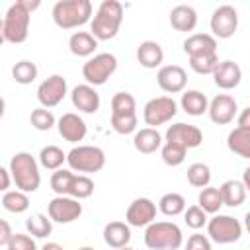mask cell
Returning <instances> with one entry per match:
<instances>
[{
    "label": "cell",
    "mask_w": 250,
    "mask_h": 250,
    "mask_svg": "<svg viewBox=\"0 0 250 250\" xmlns=\"http://www.w3.org/2000/svg\"><path fill=\"white\" fill-rule=\"evenodd\" d=\"M238 127L240 129H250V107H244L238 115Z\"/></svg>",
    "instance_id": "cell-48"
},
{
    "label": "cell",
    "mask_w": 250,
    "mask_h": 250,
    "mask_svg": "<svg viewBox=\"0 0 250 250\" xmlns=\"http://www.w3.org/2000/svg\"><path fill=\"white\" fill-rule=\"evenodd\" d=\"M25 230L33 238H47L53 232V221L45 213H33L25 221Z\"/></svg>",
    "instance_id": "cell-30"
},
{
    "label": "cell",
    "mask_w": 250,
    "mask_h": 250,
    "mask_svg": "<svg viewBox=\"0 0 250 250\" xmlns=\"http://www.w3.org/2000/svg\"><path fill=\"white\" fill-rule=\"evenodd\" d=\"M6 248L8 250H39L37 244H35V238L29 236V234H23V232L12 234V238L6 244Z\"/></svg>",
    "instance_id": "cell-44"
},
{
    "label": "cell",
    "mask_w": 250,
    "mask_h": 250,
    "mask_svg": "<svg viewBox=\"0 0 250 250\" xmlns=\"http://www.w3.org/2000/svg\"><path fill=\"white\" fill-rule=\"evenodd\" d=\"M145 246L150 250H178L184 244L182 229L172 221H154L145 227Z\"/></svg>",
    "instance_id": "cell-4"
},
{
    "label": "cell",
    "mask_w": 250,
    "mask_h": 250,
    "mask_svg": "<svg viewBox=\"0 0 250 250\" xmlns=\"http://www.w3.org/2000/svg\"><path fill=\"white\" fill-rule=\"evenodd\" d=\"M12 234H14V230H12L10 223L0 219V246H6L10 242V238H12Z\"/></svg>",
    "instance_id": "cell-46"
},
{
    "label": "cell",
    "mask_w": 250,
    "mask_h": 250,
    "mask_svg": "<svg viewBox=\"0 0 250 250\" xmlns=\"http://www.w3.org/2000/svg\"><path fill=\"white\" fill-rule=\"evenodd\" d=\"M23 2V6H25V10L31 14L33 10H37L39 8V0H21Z\"/></svg>",
    "instance_id": "cell-49"
},
{
    "label": "cell",
    "mask_w": 250,
    "mask_h": 250,
    "mask_svg": "<svg viewBox=\"0 0 250 250\" xmlns=\"http://www.w3.org/2000/svg\"><path fill=\"white\" fill-rule=\"evenodd\" d=\"M164 141L176 143V145L184 146L186 150H189V148H197L203 143V133L195 125H189V123H174V125H170L166 129Z\"/></svg>",
    "instance_id": "cell-13"
},
{
    "label": "cell",
    "mask_w": 250,
    "mask_h": 250,
    "mask_svg": "<svg viewBox=\"0 0 250 250\" xmlns=\"http://www.w3.org/2000/svg\"><path fill=\"white\" fill-rule=\"evenodd\" d=\"M47 215L53 223L68 225V223H74L76 219H80L82 203L68 195H55L47 205Z\"/></svg>",
    "instance_id": "cell-11"
},
{
    "label": "cell",
    "mask_w": 250,
    "mask_h": 250,
    "mask_svg": "<svg viewBox=\"0 0 250 250\" xmlns=\"http://www.w3.org/2000/svg\"><path fill=\"white\" fill-rule=\"evenodd\" d=\"M72 170H66V168H59L53 172L51 176V189L57 193V195H66V189H68V182L72 178Z\"/></svg>",
    "instance_id": "cell-43"
},
{
    "label": "cell",
    "mask_w": 250,
    "mask_h": 250,
    "mask_svg": "<svg viewBox=\"0 0 250 250\" xmlns=\"http://www.w3.org/2000/svg\"><path fill=\"white\" fill-rule=\"evenodd\" d=\"M184 223L189 229L199 230V229H203L207 225V213L197 205H189V207L184 209Z\"/></svg>",
    "instance_id": "cell-42"
},
{
    "label": "cell",
    "mask_w": 250,
    "mask_h": 250,
    "mask_svg": "<svg viewBox=\"0 0 250 250\" xmlns=\"http://www.w3.org/2000/svg\"><path fill=\"white\" fill-rule=\"evenodd\" d=\"M57 129H59V135H61L64 141H68V143H78V141H82V139L86 137V133H88L86 121H84L78 113H72V111L62 113V115L59 117Z\"/></svg>",
    "instance_id": "cell-18"
},
{
    "label": "cell",
    "mask_w": 250,
    "mask_h": 250,
    "mask_svg": "<svg viewBox=\"0 0 250 250\" xmlns=\"http://www.w3.org/2000/svg\"><path fill=\"white\" fill-rule=\"evenodd\" d=\"M186 250H213V248H211V240H209L205 234L195 232V234H191V236L188 238Z\"/></svg>",
    "instance_id": "cell-45"
},
{
    "label": "cell",
    "mask_w": 250,
    "mask_h": 250,
    "mask_svg": "<svg viewBox=\"0 0 250 250\" xmlns=\"http://www.w3.org/2000/svg\"><path fill=\"white\" fill-rule=\"evenodd\" d=\"M242 236V225L238 219L230 215H213L207 219V238L217 244H232L240 240Z\"/></svg>",
    "instance_id": "cell-8"
},
{
    "label": "cell",
    "mask_w": 250,
    "mask_h": 250,
    "mask_svg": "<svg viewBox=\"0 0 250 250\" xmlns=\"http://www.w3.org/2000/svg\"><path fill=\"white\" fill-rule=\"evenodd\" d=\"M78 250H96V248H92V246H82V248H78Z\"/></svg>",
    "instance_id": "cell-53"
},
{
    "label": "cell",
    "mask_w": 250,
    "mask_h": 250,
    "mask_svg": "<svg viewBox=\"0 0 250 250\" xmlns=\"http://www.w3.org/2000/svg\"><path fill=\"white\" fill-rule=\"evenodd\" d=\"M29 123H31V127L37 129V131H49V129H53V127L57 125V119H55V115H53L51 109L35 107V109L31 111V115H29Z\"/></svg>",
    "instance_id": "cell-40"
},
{
    "label": "cell",
    "mask_w": 250,
    "mask_h": 250,
    "mask_svg": "<svg viewBox=\"0 0 250 250\" xmlns=\"http://www.w3.org/2000/svg\"><path fill=\"white\" fill-rule=\"evenodd\" d=\"M4 113H6V102H4V98L0 96V119L4 117Z\"/></svg>",
    "instance_id": "cell-51"
},
{
    "label": "cell",
    "mask_w": 250,
    "mask_h": 250,
    "mask_svg": "<svg viewBox=\"0 0 250 250\" xmlns=\"http://www.w3.org/2000/svg\"><path fill=\"white\" fill-rule=\"evenodd\" d=\"M207 113H209V119L213 123H217V125H229L236 117V113H238V104L229 94H217L209 102Z\"/></svg>",
    "instance_id": "cell-15"
},
{
    "label": "cell",
    "mask_w": 250,
    "mask_h": 250,
    "mask_svg": "<svg viewBox=\"0 0 250 250\" xmlns=\"http://www.w3.org/2000/svg\"><path fill=\"white\" fill-rule=\"evenodd\" d=\"M37 74H39V68L31 61H20L12 66V78L21 86H27V84L35 82Z\"/></svg>",
    "instance_id": "cell-37"
},
{
    "label": "cell",
    "mask_w": 250,
    "mask_h": 250,
    "mask_svg": "<svg viewBox=\"0 0 250 250\" xmlns=\"http://www.w3.org/2000/svg\"><path fill=\"white\" fill-rule=\"evenodd\" d=\"M137 123H139L137 113L135 115H121V117L111 115L109 117V125H111V129L117 135H131V133H135L137 131Z\"/></svg>",
    "instance_id": "cell-41"
},
{
    "label": "cell",
    "mask_w": 250,
    "mask_h": 250,
    "mask_svg": "<svg viewBox=\"0 0 250 250\" xmlns=\"http://www.w3.org/2000/svg\"><path fill=\"white\" fill-rule=\"evenodd\" d=\"M137 61L145 68H158V66H162L164 51H162L160 43L150 41V39L141 41L139 47H137Z\"/></svg>",
    "instance_id": "cell-23"
},
{
    "label": "cell",
    "mask_w": 250,
    "mask_h": 250,
    "mask_svg": "<svg viewBox=\"0 0 250 250\" xmlns=\"http://www.w3.org/2000/svg\"><path fill=\"white\" fill-rule=\"evenodd\" d=\"M170 25L182 33L193 31L197 25V12L188 4H178L170 10Z\"/></svg>",
    "instance_id": "cell-21"
},
{
    "label": "cell",
    "mask_w": 250,
    "mask_h": 250,
    "mask_svg": "<svg viewBox=\"0 0 250 250\" xmlns=\"http://www.w3.org/2000/svg\"><path fill=\"white\" fill-rule=\"evenodd\" d=\"M39 250H64L61 244H57V242H47V244H43Z\"/></svg>",
    "instance_id": "cell-50"
},
{
    "label": "cell",
    "mask_w": 250,
    "mask_h": 250,
    "mask_svg": "<svg viewBox=\"0 0 250 250\" xmlns=\"http://www.w3.org/2000/svg\"><path fill=\"white\" fill-rule=\"evenodd\" d=\"M184 209H186V199L182 193L170 191L158 199V211L166 217H178L184 213Z\"/></svg>",
    "instance_id": "cell-34"
},
{
    "label": "cell",
    "mask_w": 250,
    "mask_h": 250,
    "mask_svg": "<svg viewBox=\"0 0 250 250\" xmlns=\"http://www.w3.org/2000/svg\"><path fill=\"white\" fill-rule=\"evenodd\" d=\"M123 23V4L117 0H104L90 21V33L96 41H109L119 33Z\"/></svg>",
    "instance_id": "cell-1"
},
{
    "label": "cell",
    "mask_w": 250,
    "mask_h": 250,
    "mask_svg": "<svg viewBox=\"0 0 250 250\" xmlns=\"http://www.w3.org/2000/svg\"><path fill=\"white\" fill-rule=\"evenodd\" d=\"M8 172L12 176V182L16 184V189L23 193H33L41 186L39 162L35 160V156H31V152H16L10 160Z\"/></svg>",
    "instance_id": "cell-2"
},
{
    "label": "cell",
    "mask_w": 250,
    "mask_h": 250,
    "mask_svg": "<svg viewBox=\"0 0 250 250\" xmlns=\"http://www.w3.org/2000/svg\"><path fill=\"white\" fill-rule=\"evenodd\" d=\"M156 219V203L148 197H137L129 203L125 213V223L129 227H148Z\"/></svg>",
    "instance_id": "cell-14"
},
{
    "label": "cell",
    "mask_w": 250,
    "mask_h": 250,
    "mask_svg": "<svg viewBox=\"0 0 250 250\" xmlns=\"http://www.w3.org/2000/svg\"><path fill=\"white\" fill-rule=\"evenodd\" d=\"M184 53L188 57H195L203 53H217V39L211 33H191L184 41Z\"/></svg>",
    "instance_id": "cell-24"
},
{
    "label": "cell",
    "mask_w": 250,
    "mask_h": 250,
    "mask_svg": "<svg viewBox=\"0 0 250 250\" xmlns=\"http://www.w3.org/2000/svg\"><path fill=\"white\" fill-rule=\"evenodd\" d=\"M66 162V152L57 145H47L39 150V164L47 170H59Z\"/></svg>",
    "instance_id": "cell-31"
},
{
    "label": "cell",
    "mask_w": 250,
    "mask_h": 250,
    "mask_svg": "<svg viewBox=\"0 0 250 250\" xmlns=\"http://www.w3.org/2000/svg\"><path fill=\"white\" fill-rule=\"evenodd\" d=\"M207 105H209V100L203 92L199 90H186L182 94V100H180V107L188 113V115H193V117H199L207 111Z\"/></svg>",
    "instance_id": "cell-27"
},
{
    "label": "cell",
    "mask_w": 250,
    "mask_h": 250,
    "mask_svg": "<svg viewBox=\"0 0 250 250\" xmlns=\"http://www.w3.org/2000/svg\"><path fill=\"white\" fill-rule=\"evenodd\" d=\"M66 164L72 172H78L84 176L96 174L105 166V152L100 146L78 145L66 152Z\"/></svg>",
    "instance_id": "cell-5"
},
{
    "label": "cell",
    "mask_w": 250,
    "mask_h": 250,
    "mask_svg": "<svg viewBox=\"0 0 250 250\" xmlns=\"http://www.w3.org/2000/svg\"><path fill=\"white\" fill-rule=\"evenodd\" d=\"M66 92H68L66 78L61 74H51L37 86V102L41 104V107L51 109L64 100Z\"/></svg>",
    "instance_id": "cell-12"
},
{
    "label": "cell",
    "mask_w": 250,
    "mask_h": 250,
    "mask_svg": "<svg viewBox=\"0 0 250 250\" xmlns=\"http://www.w3.org/2000/svg\"><path fill=\"white\" fill-rule=\"evenodd\" d=\"M186 154H188V150L176 143L164 141L160 146V156H162L164 164H168V166H180L186 160Z\"/></svg>",
    "instance_id": "cell-39"
},
{
    "label": "cell",
    "mask_w": 250,
    "mask_h": 250,
    "mask_svg": "<svg viewBox=\"0 0 250 250\" xmlns=\"http://www.w3.org/2000/svg\"><path fill=\"white\" fill-rule=\"evenodd\" d=\"M53 21L61 29H74L90 21L92 2L90 0H59L53 6Z\"/></svg>",
    "instance_id": "cell-3"
},
{
    "label": "cell",
    "mask_w": 250,
    "mask_h": 250,
    "mask_svg": "<svg viewBox=\"0 0 250 250\" xmlns=\"http://www.w3.org/2000/svg\"><path fill=\"white\" fill-rule=\"evenodd\" d=\"M162 143H164L162 135L158 133V129H152V127H143V129L135 131V135H133V146L141 154H152V152L160 150Z\"/></svg>",
    "instance_id": "cell-20"
},
{
    "label": "cell",
    "mask_w": 250,
    "mask_h": 250,
    "mask_svg": "<svg viewBox=\"0 0 250 250\" xmlns=\"http://www.w3.org/2000/svg\"><path fill=\"white\" fill-rule=\"evenodd\" d=\"M10 184H12L10 172L0 166V191H8V189H10Z\"/></svg>",
    "instance_id": "cell-47"
},
{
    "label": "cell",
    "mask_w": 250,
    "mask_h": 250,
    "mask_svg": "<svg viewBox=\"0 0 250 250\" xmlns=\"http://www.w3.org/2000/svg\"><path fill=\"white\" fill-rule=\"evenodd\" d=\"M223 205L227 207H240L246 201V186L240 180H227L219 186Z\"/></svg>",
    "instance_id": "cell-25"
},
{
    "label": "cell",
    "mask_w": 250,
    "mask_h": 250,
    "mask_svg": "<svg viewBox=\"0 0 250 250\" xmlns=\"http://www.w3.org/2000/svg\"><path fill=\"white\" fill-rule=\"evenodd\" d=\"M117 70V57L113 53H96L82 64V78L90 86H102Z\"/></svg>",
    "instance_id": "cell-7"
},
{
    "label": "cell",
    "mask_w": 250,
    "mask_h": 250,
    "mask_svg": "<svg viewBox=\"0 0 250 250\" xmlns=\"http://www.w3.org/2000/svg\"><path fill=\"white\" fill-rule=\"evenodd\" d=\"M2 207L14 215L25 213L29 209V197H27V193H23L20 189H8L2 195Z\"/></svg>",
    "instance_id": "cell-33"
},
{
    "label": "cell",
    "mask_w": 250,
    "mask_h": 250,
    "mask_svg": "<svg viewBox=\"0 0 250 250\" xmlns=\"http://www.w3.org/2000/svg\"><path fill=\"white\" fill-rule=\"evenodd\" d=\"M137 113V102L133 94L129 92H117L111 98V115H135Z\"/></svg>",
    "instance_id": "cell-35"
},
{
    "label": "cell",
    "mask_w": 250,
    "mask_h": 250,
    "mask_svg": "<svg viewBox=\"0 0 250 250\" xmlns=\"http://www.w3.org/2000/svg\"><path fill=\"white\" fill-rule=\"evenodd\" d=\"M213 82L221 90H232L242 80V68L234 61H219V64L213 70Z\"/></svg>",
    "instance_id": "cell-19"
},
{
    "label": "cell",
    "mask_w": 250,
    "mask_h": 250,
    "mask_svg": "<svg viewBox=\"0 0 250 250\" xmlns=\"http://www.w3.org/2000/svg\"><path fill=\"white\" fill-rule=\"evenodd\" d=\"M176 113H178V104L170 96L152 98L143 107V119L152 129H156L158 125H164V123L172 121L176 117Z\"/></svg>",
    "instance_id": "cell-9"
},
{
    "label": "cell",
    "mask_w": 250,
    "mask_h": 250,
    "mask_svg": "<svg viewBox=\"0 0 250 250\" xmlns=\"http://www.w3.org/2000/svg\"><path fill=\"white\" fill-rule=\"evenodd\" d=\"M2 23H4V39H6L8 43L18 45V43H23V41L27 39V35H29L31 14L25 10L23 2L18 0V2H14V4L8 8V12H6Z\"/></svg>",
    "instance_id": "cell-6"
},
{
    "label": "cell",
    "mask_w": 250,
    "mask_h": 250,
    "mask_svg": "<svg viewBox=\"0 0 250 250\" xmlns=\"http://www.w3.org/2000/svg\"><path fill=\"white\" fill-rule=\"evenodd\" d=\"M68 49L74 57H92L96 55L98 41L92 37L90 31H74L68 39Z\"/></svg>",
    "instance_id": "cell-26"
},
{
    "label": "cell",
    "mask_w": 250,
    "mask_h": 250,
    "mask_svg": "<svg viewBox=\"0 0 250 250\" xmlns=\"http://www.w3.org/2000/svg\"><path fill=\"white\" fill-rule=\"evenodd\" d=\"M188 59H189V68L195 74H213L215 66L219 64L217 53H203V55H195V57H188Z\"/></svg>",
    "instance_id": "cell-38"
},
{
    "label": "cell",
    "mask_w": 250,
    "mask_h": 250,
    "mask_svg": "<svg viewBox=\"0 0 250 250\" xmlns=\"http://www.w3.org/2000/svg\"><path fill=\"white\" fill-rule=\"evenodd\" d=\"M209 27L215 39H229L236 33L238 29V12L234 6L230 4H223L219 8L213 10L211 20H209Z\"/></svg>",
    "instance_id": "cell-10"
},
{
    "label": "cell",
    "mask_w": 250,
    "mask_h": 250,
    "mask_svg": "<svg viewBox=\"0 0 250 250\" xmlns=\"http://www.w3.org/2000/svg\"><path fill=\"white\" fill-rule=\"evenodd\" d=\"M92 193H94V182H92V178L90 176H84V174H72V178L68 182L66 195L80 201V199H88Z\"/></svg>",
    "instance_id": "cell-29"
},
{
    "label": "cell",
    "mask_w": 250,
    "mask_h": 250,
    "mask_svg": "<svg viewBox=\"0 0 250 250\" xmlns=\"http://www.w3.org/2000/svg\"><path fill=\"white\" fill-rule=\"evenodd\" d=\"M104 240L115 250L125 248L131 242V227L123 221H111L104 227Z\"/></svg>",
    "instance_id": "cell-22"
},
{
    "label": "cell",
    "mask_w": 250,
    "mask_h": 250,
    "mask_svg": "<svg viewBox=\"0 0 250 250\" xmlns=\"http://www.w3.org/2000/svg\"><path fill=\"white\" fill-rule=\"evenodd\" d=\"M227 146L240 158H250V129L234 127L227 137Z\"/></svg>",
    "instance_id": "cell-28"
},
{
    "label": "cell",
    "mask_w": 250,
    "mask_h": 250,
    "mask_svg": "<svg viewBox=\"0 0 250 250\" xmlns=\"http://www.w3.org/2000/svg\"><path fill=\"white\" fill-rule=\"evenodd\" d=\"M6 39H4V23H2V20H0V45L4 43Z\"/></svg>",
    "instance_id": "cell-52"
},
{
    "label": "cell",
    "mask_w": 250,
    "mask_h": 250,
    "mask_svg": "<svg viewBox=\"0 0 250 250\" xmlns=\"http://www.w3.org/2000/svg\"><path fill=\"white\" fill-rule=\"evenodd\" d=\"M156 82L166 94H180L188 84V72L180 64H164L156 72Z\"/></svg>",
    "instance_id": "cell-16"
},
{
    "label": "cell",
    "mask_w": 250,
    "mask_h": 250,
    "mask_svg": "<svg viewBox=\"0 0 250 250\" xmlns=\"http://www.w3.org/2000/svg\"><path fill=\"white\" fill-rule=\"evenodd\" d=\"M70 102H72V105L78 111L88 113V115L96 113L100 109V105H102L100 94L90 84H78V86H74L72 92H70Z\"/></svg>",
    "instance_id": "cell-17"
},
{
    "label": "cell",
    "mask_w": 250,
    "mask_h": 250,
    "mask_svg": "<svg viewBox=\"0 0 250 250\" xmlns=\"http://www.w3.org/2000/svg\"><path fill=\"white\" fill-rule=\"evenodd\" d=\"M186 178H188V184L193 186V188H207L209 182H211V168L203 162H193L188 166V172H186Z\"/></svg>",
    "instance_id": "cell-36"
},
{
    "label": "cell",
    "mask_w": 250,
    "mask_h": 250,
    "mask_svg": "<svg viewBox=\"0 0 250 250\" xmlns=\"http://www.w3.org/2000/svg\"><path fill=\"white\" fill-rule=\"evenodd\" d=\"M197 207H201L207 215H217L223 207V199H221V191L219 188H203L197 195Z\"/></svg>",
    "instance_id": "cell-32"
},
{
    "label": "cell",
    "mask_w": 250,
    "mask_h": 250,
    "mask_svg": "<svg viewBox=\"0 0 250 250\" xmlns=\"http://www.w3.org/2000/svg\"><path fill=\"white\" fill-rule=\"evenodd\" d=\"M119 250H133V248H129V246H125V248H119Z\"/></svg>",
    "instance_id": "cell-54"
}]
</instances>
